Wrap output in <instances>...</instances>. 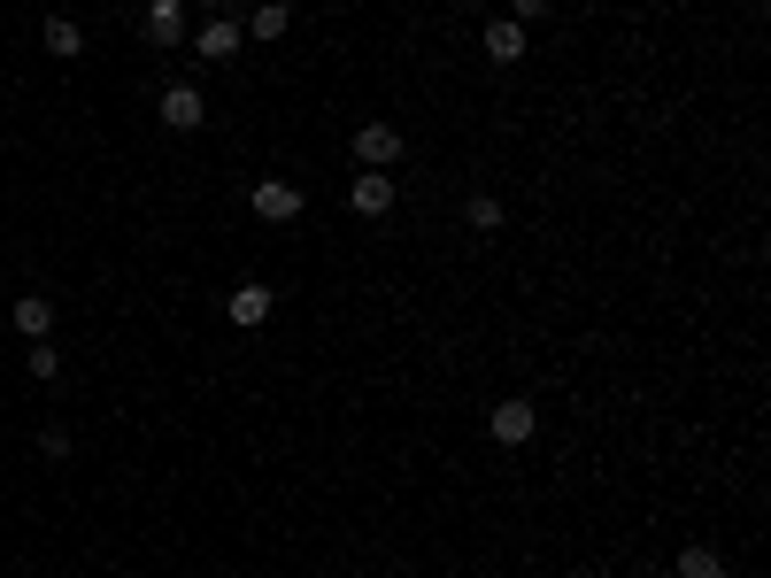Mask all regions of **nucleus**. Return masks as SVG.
Returning <instances> with one entry per match:
<instances>
[{
  "label": "nucleus",
  "instance_id": "f257e3e1",
  "mask_svg": "<svg viewBox=\"0 0 771 578\" xmlns=\"http://www.w3.org/2000/svg\"><path fill=\"white\" fill-rule=\"evenodd\" d=\"M255 216H263V224H294V216H302V185L263 178V185H255Z\"/></svg>",
  "mask_w": 771,
  "mask_h": 578
},
{
  "label": "nucleus",
  "instance_id": "f03ea898",
  "mask_svg": "<svg viewBox=\"0 0 771 578\" xmlns=\"http://www.w3.org/2000/svg\"><path fill=\"white\" fill-rule=\"evenodd\" d=\"M486 425H494V439H501V447H525V439L540 433V409H532V402H501Z\"/></svg>",
  "mask_w": 771,
  "mask_h": 578
},
{
  "label": "nucleus",
  "instance_id": "7ed1b4c3",
  "mask_svg": "<svg viewBox=\"0 0 771 578\" xmlns=\"http://www.w3.org/2000/svg\"><path fill=\"white\" fill-rule=\"evenodd\" d=\"M355 162H363V170L402 162V132H394V124H363V132H355Z\"/></svg>",
  "mask_w": 771,
  "mask_h": 578
},
{
  "label": "nucleus",
  "instance_id": "20e7f679",
  "mask_svg": "<svg viewBox=\"0 0 771 578\" xmlns=\"http://www.w3.org/2000/svg\"><path fill=\"white\" fill-rule=\"evenodd\" d=\"M347 201H355V216H386V209H394V178H386V170H355Z\"/></svg>",
  "mask_w": 771,
  "mask_h": 578
},
{
  "label": "nucleus",
  "instance_id": "39448f33",
  "mask_svg": "<svg viewBox=\"0 0 771 578\" xmlns=\"http://www.w3.org/2000/svg\"><path fill=\"white\" fill-rule=\"evenodd\" d=\"M201 116H209V101H201L193 85H170V93H162V124H170V132H201Z\"/></svg>",
  "mask_w": 771,
  "mask_h": 578
},
{
  "label": "nucleus",
  "instance_id": "423d86ee",
  "mask_svg": "<svg viewBox=\"0 0 771 578\" xmlns=\"http://www.w3.org/2000/svg\"><path fill=\"white\" fill-rule=\"evenodd\" d=\"M240 47H247V31H240V23H232V16H216V23H209V31H201V39H193V54H209V62H232V54H240Z\"/></svg>",
  "mask_w": 771,
  "mask_h": 578
},
{
  "label": "nucleus",
  "instance_id": "0eeeda50",
  "mask_svg": "<svg viewBox=\"0 0 771 578\" xmlns=\"http://www.w3.org/2000/svg\"><path fill=\"white\" fill-rule=\"evenodd\" d=\"M478 47H486V62H501V70H509V62H525V23H509V16H501V23H486V39H478Z\"/></svg>",
  "mask_w": 771,
  "mask_h": 578
},
{
  "label": "nucleus",
  "instance_id": "6e6552de",
  "mask_svg": "<svg viewBox=\"0 0 771 578\" xmlns=\"http://www.w3.org/2000/svg\"><path fill=\"white\" fill-rule=\"evenodd\" d=\"M148 39L154 47H177L185 39V8L177 0H148Z\"/></svg>",
  "mask_w": 771,
  "mask_h": 578
},
{
  "label": "nucleus",
  "instance_id": "1a4fd4ad",
  "mask_svg": "<svg viewBox=\"0 0 771 578\" xmlns=\"http://www.w3.org/2000/svg\"><path fill=\"white\" fill-rule=\"evenodd\" d=\"M47 54H54V62H78V54H85V31H78L70 16H47Z\"/></svg>",
  "mask_w": 771,
  "mask_h": 578
},
{
  "label": "nucleus",
  "instance_id": "9d476101",
  "mask_svg": "<svg viewBox=\"0 0 771 578\" xmlns=\"http://www.w3.org/2000/svg\"><path fill=\"white\" fill-rule=\"evenodd\" d=\"M47 324H54V301H47V293H23V301H16V332H23V339H47Z\"/></svg>",
  "mask_w": 771,
  "mask_h": 578
},
{
  "label": "nucleus",
  "instance_id": "9b49d317",
  "mask_svg": "<svg viewBox=\"0 0 771 578\" xmlns=\"http://www.w3.org/2000/svg\"><path fill=\"white\" fill-rule=\"evenodd\" d=\"M263 316H271V286H240L232 293V324H240V332H255Z\"/></svg>",
  "mask_w": 771,
  "mask_h": 578
},
{
  "label": "nucleus",
  "instance_id": "f8f14e48",
  "mask_svg": "<svg viewBox=\"0 0 771 578\" xmlns=\"http://www.w3.org/2000/svg\"><path fill=\"white\" fill-rule=\"evenodd\" d=\"M679 578H726V556H718V548H687V556H679Z\"/></svg>",
  "mask_w": 771,
  "mask_h": 578
},
{
  "label": "nucleus",
  "instance_id": "ddd939ff",
  "mask_svg": "<svg viewBox=\"0 0 771 578\" xmlns=\"http://www.w3.org/2000/svg\"><path fill=\"white\" fill-rule=\"evenodd\" d=\"M286 23H294V16H286V0H263L247 31H255V39H286Z\"/></svg>",
  "mask_w": 771,
  "mask_h": 578
},
{
  "label": "nucleus",
  "instance_id": "4468645a",
  "mask_svg": "<svg viewBox=\"0 0 771 578\" xmlns=\"http://www.w3.org/2000/svg\"><path fill=\"white\" fill-rule=\"evenodd\" d=\"M23 371H31L39 386H54V378H62V355H54L47 339H31V355H23Z\"/></svg>",
  "mask_w": 771,
  "mask_h": 578
},
{
  "label": "nucleus",
  "instance_id": "2eb2a0df",
  "mask_svg": "<svg viewBox=\"0 0 771 578\" xmlns=\"http://www.w3.org/2000/svg\"><path fill=\"white\" fill-rule=\"evenodd\" d=\"M470 224L494 232V224H501V201H494V193H470Z\"/></svg>",
  "mask_w": 771,
  "mask_h": 578
},
{
  "label": "nucleus",
  "instance_id": "dca6fc26",
  "mask_svg": "<svg viewBox=\"0 0 771 578\" xmlns=\"http://www.w3.org/2000/svg\"><path fill=\"white\" fill-rule=\"evenodd\" d=\"M548 16V0H509V23H540Z\"/></svg>",
  "mask_w": 771,
  "mask_h": 578
},
{
  "label": "nucleus",
  "instance_id": "f3484780",
  "mask_svg": "<svg viewBox=\"0 0 771 578\" xmlns=\"http://www.w3.org/2000/svg\"><path fill=\"white\" fill-rule=\"evenodd\" d=\"M209 8H232V0H209Z\"/></svg>",
  "mask_w": 771,
  "mask_h": 578
}]
</instances>
